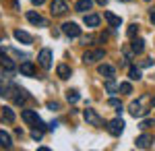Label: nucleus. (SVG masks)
Wrapping results in <instances>:
<instances>
[{"instance_id":"f257e3e1","label":"nucleus","mask_w":155,"mask_h":151,"mask_svg":"<svg viewBox=\"0 0 155 151\" xmlns=\"http://www.w3.org/2000/svg\"><path fill=\"white\" fill-rule=\"evenodd\" d=\"M21 118H23L27 124H33V126L41 128V130L46 128V124L41 122V118L37 116V112H35V110H23V112H21Z\"/></svg>"},{"instance_id":"f03ea898","label":"nucleus","mask_w":155,"mask_h":151,"mask_svg":"<svg viewBox=\"0 0 155 151\" xmlns=\"http://www.w3.org/2000/svg\"><path fill=\"white\" fill-rule=\"evenodd\" d=\"M62 33L68 35V37H79L81 35V27L77 23H72V21H66V23L62 25Z\"/></svg>"},{"instance_id":"7ed1b4c3","label":"nucleus","mask_w":155,"mask_h":151,"mask_svg":"<svg viewBox=\"0 0 155 151\" xmlns=\"http://www.w3.org/2000/svg\"><path fill=\"white\" fill-rule=\"evenodd\" d=\"M66 11H68V6H66L64 0H52V4H50V12H52L54 17H60V15H64Z\"/></svg>"},{"instance_id":"20e7f679","label":"nucleus","mask_w":155,"mask_h":151,"mask_svg":"<svg viewBox=\"0 0 155 151\" xmlns=\"http://www.w3.org/2000/svg\"><path fill=\"white\" fill-rule=\"evenodd\" d=\"M104 56H106L104 50H91V52H85L83 62L85 64H91V62H97V60H104Z\"/></svg>"},{"instance_id":"39448f33","label":"nucleus","mask_w":155,"mask_h":151,"mask_svg":"<svg viewBox=\"0 0 155 151\" xmlns=\"http://www.w3.org/2000/svg\"><path fill=\"white\" fill-rule=\"evenodd\" d=\"M83 118L89 122V124H91V126H101V124H104V120L97 116L95 110H85V112H83Z\"/></svg>"},{"instance_id":"423d86ee","label":"nucleus","mask_w":155,"mask_h":151,"mask_svg":"<svg viewBox=\"0 0 155 151\" xmlns=\"http://www.w3.org/2000/svg\"><path fill=\"white\" fill-rule=\"evenodd\" d=\"M107 130H110L112 135L118 137L120 133L124 130V122H122V118H114V120H110V122H107Z\"/></svg>"},{"instance_id":"0eeeda50","label":"nucleus","mask_w":155,"mask_h":151,"mask_svg":"<svg viewBox=\"0 0 155 151\" xmlns=\"http://www.w3.org/2000/svg\"><path fill=\"white\" fill-rule=\"evenodd\" d=\"M37 60H39V64H41L44 69H50V66H52V52H50L48 48H44V50L39 52Z\"/></svg>"},{"instance_id":"6e6552de","label":"nucleus","mask_w":155,"mask_h":151,"mask_svg":"<svg viewBox=\"0 0 155 151\" xmlns=\"http://www.w3.org/2000/svg\"><path fill=\"white\" fill-rule=\"evenodd\" d=\"M97 72L101 75V77H107V79H114V66H110V64H99V69H97Z\"/></svg>"},{"instance_id":"1a4fd4ad","label":"nucleus","mask_w":155,"mask_h":151,"mask_svg":"<svg viewBox=\"0 0 155 151\" xmlns=\"http://www.w3.org/2000/svg\"><path fill=\"white\" fill-rule=\"evenodd\" d=\"M151 137H149V135H141V137H139V139L134 141V145H137V147H139V149H147V147H151Z\"/></svg>"},{"instance_id":"9d476101","label":"nucleus","mask_w":155,"mask_h":151,"mask_svg":"<svg viewBox=\"0 0 155 151\" xmlns=\"http://www.w3.org/2000/svg\"><path fill=\"white\" fill-rule=\"evenodd\" d=\"M15 39H17V42H23V44H31V42H33V37L27 33V31H21V29L15 31Z\"/></svg>"},{"instance_id":"9b49d317","label":"nucleus","mask_w":155,"mask_h":151,"mask_svg":"<svg viewBox=\"0 0 155 151\" xmlns=\"http://www.w3.org/2000/svg\"><path fill=\"white\" fill-rule=\"evenodd\" d=\"M27 19H29V23H33V25H46V21L41 19V15L35 11H29L27 12Z\"/></svg>"},{"instance_id":"f8f14e48","label":"nucleus","mask_w":155,"mask_h":151,"mask_svg":"<svg viewBox=\"0 0 155 151\" xmlns=\"http://www.w3.org/2000/svg\"><path fill=\"white\" fill-rule=\"evenodd\" d=\"M91 6H93V0H79V2L74 4V11L85 12V11H91Z\"/></svg>"},{"instance_id":"ddd939ff","label":"nucleus","mask_w":155,"mask_h":151,"mask_svg":"<svg viewBox=\"0 0 155 151\" xmlns=\"http://www.w3.org/2000/svg\"><path fill=\"white\" fill-rule=\"evenodd\" d=\"M104 17H106V21L112 25V27H120V23H122V19H120V17H116L114 12H110V11L104 12Z\"/></svg>"},{"instance_id":"4468645a","label":"nucleus","mask_w":155,"mask_h":151,"mask_svg":"<svg viewBox=\"0 0 155 151\" xmlns=\"http://www.w3.org/2000/svg\"><path fill=\"white\" fill-rule=\"evenodd\" d=\"M21 75H25V77H33V75H35V66H33L31 62H23V64H21Z\"/></svg>"},{"instance_id":"2eb2a0df","label":"nucleus","mask_w":155,"mask_h":151,"mask_svg":"<svg viewBox=\"0 0 155 151\" xmlns=\"http://www.w3.org/2000/svg\"><path fill=\"white\" fill-rule=\"evenodd\" d=\"M56 75H58L60 79H68V77H71V66H66V64H58Z\"/></svg>"},{"instance_id":"dca6fc26","label":"nucleus","mask_w":155,"mask_h":151,"mask_svg":"<svg viewBox=\"0 0 155 151\" xmlns=\"http://www.w3.org/2000/svg\"><path fill=\"white\" fill-rule=\"evenodd\" d=\"M12 145V139H11V135L8 133H4V130H0V147H11Z\"/></svg>"},{"instance_id":"f3484780","label":"nucleus","mask_w":155,"mask_h":151,"mask_svg":"<svg viewBox=\"0 0 155 151\" xmlns=\"http://www.w3.org/2000/svg\"><path fill=\"white\" fill-rule=\"evenodd\" d=\"M85 25L87 27H97L99 25V17L97 15H85Z\"/></svg>"},{"instance_id":"a211bd4d","label":"nucleus","mask_w":155,"mask_h":151,"mask_svg":"<svg viewBox=\"0 0 155 151\" xmlns=\"http://www.w3.org/2000/svg\"><path fill=\"white\" fill-rule=\"evenodd\" d=\"M145 112H147V110H143V108H141V104H137V102H134V104H130V114L134 118H137V116H145Z\"/></svg>"},{"instance_id":"6ab92c4d","label":"nucleus","mask_w":155,"mask_h":151,"mask_svg":"<svg viewBox=\"0 0 155 151\" xmlns=\"http://www.w3.org/2000/svg\"><path fill=\"white\" fill-rule=\"evenodd\" d=\"M145 50V42L143 39H132V52L134 54H141Z\"/></svg>"},{"instance_id":"aec40b11","label":"nucleus","mask_w":155,"mask_h":151,"mask_svg":"<svg viewBox=\"0 0 155 151\" xmlns=\"http://www.w3.org/2000/svg\"><path fill=\"white\" fill-rule=\"evenodd\" d=\"M2 120H6V122H15V112H12L11 108H4V110H2Z\"/></svg>"},{"instance_id":"412c9836","label":"nucleus","mask_w":155,"mask_h":151,"mask_svg":"<svg viewBox=\"0 0 155 151\" xmlns=\"http://www.w3.org/2000/svg\"><path fill=\"white\" fill-rule=\"evenodd\" d=\"M106 91L107 93H116V91H120V87L114 83V79H107L106 81Z\"/></svg>"},{"instance_id":"4be33fe9","label":"nucleus","mask_w":155,"mask_h":151,"mask_svg":"<svg viewBox=\"0 0 155 151\" xmlns=\"http://www.w3.org/2000/svg\"><path fill=\"white\" fill-rule=\"evenodd\" d=\"M128 79H130V81H139V79H141V70L137 69V66H130V70H128Z\"/></svg>"},{"instance_id":"5701e85b","label":"nucleus","mask_w":155,"mask_h":151,"mask_svg":"<svg viewBox=\"0 0 155 151\" xmlns=\"http://www.w3.org/2000/svg\"><path fill=\"white\" fill-rule=\"evenodd\" d=\"M66 99H68L71 104L79 102V91H77V89H68V91H66Z\"/></svg>"},{"instance_id":"b1692460","label":"nucleus","mask_w":155,"mask_h":151,"mask_svg":"<svg viewBox=\"0 0 155 151\" xmlns=\"http://www.w3.org/2000/svg\"><path fill=\"white\" fill-rule=\"evenodd\" d=\"M2 69L8 70V72H12V70H15V62L8 60V58H2Z\"/></svg>"},{"instance_id":"393cba45","label":"nucleus","mask_w":155,"mask_h":151,"mask_svg":"<svg viewBox=\"0 0 155 151\" xmlns=\"http://www.w3.org/2000/svg\"><path fill=\"white\" fill-rule=\"evenodd\" d=\"M137 33H139V25H137V23H132L130 27H128V37H134Z\"/></svg>"},{"instance_id":"a878e982","label":"nucleus","mask_w":155,"mask_h":151,"mask_svg":"<svg viewBox=\"0 0 155 151\" xmlns=\"http://www.w3.org/2000/svg\"><path fill=\"white\" fill-rule=\"evenodd\" d=\"M120 91H122V93H130L132 91V85H130V83H120Z\"/></svg>"},{"instance_id":"bb28decb","label":"nucleus","mask_w":155,"mask_h":151,"mask_svg":"<svg viewBox=\"0 0 155 151\" xmlns=\"http://www.w3.org/2000/svg\"><path fill=\"white\" fill-rule=\"evenodd\" d=\"M149 126H155L153 120H143V122H141V128H143V130H145V128H149Z\"/></svg>"},{"instance_id":"cd10ccee","label":"nucleus","mask_w":155,"mask_h":151,"mask_svg":"<svg viewBox=\"0 0 155 151\" xmlns=\"http://www.w3.org/2000/svg\"><path fill=\"white\" fill-rule=\"evenodd\" d=\"M107 104L112 106V108H122V106H120V99H116V97H112V99H110Z\"/></svg>"},{"instance_id":"c85d7f7f","label":"nucleus","mask_w":155,"mask_h":151,"mask_svg":"<svg viewBox=\"0 0 155 151\" xmlns=\"http://www.w3.org/2000/svg\"><path fill=\"white\" fill-rule=\"evenodd\" d=\"M31 137H33L35 141H39V139H41V128H39V130H33V133H31Z\"/></svg>"},{"instance_id":"c756f323","label":"nucleus","mask_w":155,"mask_h":151,"mask_svg":"<svg viewBox=\"0 0 155 151\" xmlns=\"http://www.w3.org/2000/svg\"><path fill=\"white\" fill-rule=\"evenodd\" d=\"M48 108H50V110H58L60 106L56 104V102H50V104H48Z\"/></svg>"},{"instance_id":"7c9ffc66","label":"nucleus","mask_w":155,"mask_h":151,"mask_svg":"<svg viewBox=\"0 0 155 151\" xmlns=\"http://www.w3.org/2000/svg\"><path fill=\"white\" fill-rule=\"evenodd\" d=\"M31 2H33V4H37V6H39V4H44V2H46V0H31Z\"/></svg>"},{"instance_id":"2f4dec72","label":"nucleus","mask_w":155,"mask_h":151,"mask_svg":"<svg viewBox=\"0 0 155 151\" xmlns=\"http://www.w3.org/2000/svg\"><path fill=\"white\" fill-rule=\"evenodd\" d=\"M151 23L155 25V8H153V11H151Z\"/></svg>"},{"instance_id":"473e14b6","label":"nucleus","mask_w":155,"mask_h":151,"mask_svg":"<svg viewBox=\"0 0 155 151\" xmlns=\"http://www.w3.org/2000/svg\"><path fill=\"white\" fill-rule=\"evenodd\" d=\"M97 4H101V6H104V4H107V0H95Z\"/></svg>"},{"instance_id":"72a5a7b5","label":"nucleus","mask_w":155,"mask_h":151,"mask_svg":"<svg viewBox=\"0 0 155 151\" xmlns=\"http://www.w3.org/2000/svg\"><path fill=\"white\" fill-rule=\"evenodd\" d=\"M153 106H155V97H153Z\"/></svg>"},{"instance_id":"f704fd0d","label":"nucleus","mask_w":155,"mask_h":151,"mask_svg":"<svg viewBox=\"0 0 155 151\" xmlns=\"http://www.w3.org/2000/svg\"><path fill=\"white\" fill-rule=\"evenodd\" d=\"M122 2H128V0H122Z\"/></svg>"}]
</instances>
